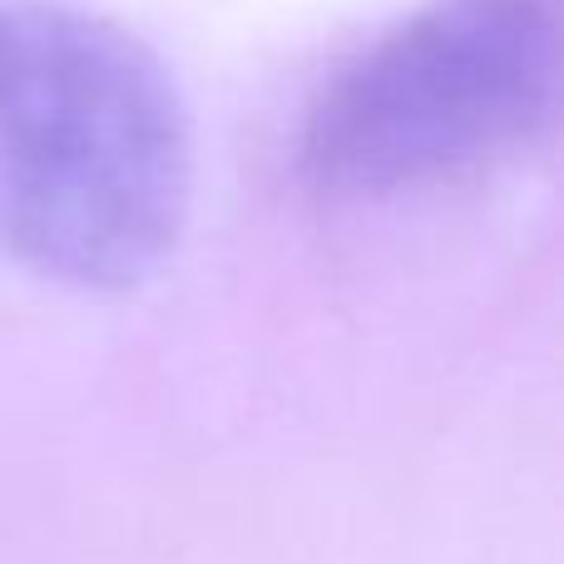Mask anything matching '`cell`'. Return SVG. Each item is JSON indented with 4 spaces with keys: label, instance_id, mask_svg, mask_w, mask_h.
Masks as SVG:
<instances>
[{
    "label": "cell",
    "instance_id": "1",
    "mask_svg": "<svg viewBox=\"0 0 564 564\" xmlns=\"http://www.w3.org/2000/svg\"><path fill=\"white\" fill-rule=\"evenodd\" d=\"M174 69L75 0H0V253L79 292L139 288L194 214Z\"/></svg>",
    "mask_w": 564,
    "mask_h": 564
},
{
    "label": "cell",
    "instance_id": "2",
    "mask_svg": "<svg viewBox=\"0 0 564 564\" xmlns=\"http://www.w3.org/2000/svg\"><path fill=\"white\" fill-rule=\"evenodd\" d=\"M555 89L560 35L545 0H431L317 89L297 164L337 198L446 184L535 139Z\"/></svg>",
    "mask_w": 564,
    "mask_h": 564
}]
</instances>
